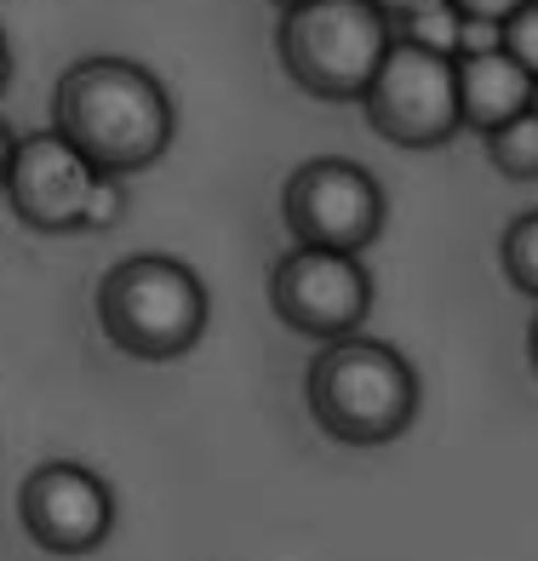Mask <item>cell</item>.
Instances as JSON below:
<instances>
[{"instance_id": "6da1fadb", "label": "cell", "mask_w": 538, "mask_h": 561, "mask_svg": "<svg viewBox=\"0 0 538 561\" xmlns=\"http://www.w3.org/2000/svg\"><path fill=\"white\" fill-rule=\"evenodd\" d=\"M53 126L75 149H87L104 172L133 178L172 149L178 110H172V92L161 87L156 69L104 53V58L69 64L58 75Z\"/></svg>"}, {"instance_id": "7a4b0ae2", "label": "cell", "mask_w": 538, "mask_h": 561, "mask_svg": "<svg viewBox=\"0 0 538 561\" xmlns=\"http://www.w3.org/2000/svg\"><path fill=\"white\" fill-rule=\"evenodd\" d=\"M304 401L321 436L339 447H390L419 419V373L396 344L344 333L316 350L304 373Z\"/></svg>"}, {"instance_id": "3957f363", "label": "cell", "mask_w": 538, "mask_h": 561, "mask_svg": "<svg viewBox=\"0 0 538 561\" xmlns=\"http://www.w3.org/2000/svg\"><path fill=\"white\" fill-rule=\"evenodd\" d=\"M213 298L184 259L133 252L98 280V333L133 362H178L207 333Z\"/></svg>"}, {"instance_id": "277c9868", "label": "cell", "mask_w": 538, "mask_h": 561, "mask_svg": "<svg viewBox=\"0 0 538 561\" xmlns=\"http://www.w3.org/2000/svg\"><path fill=\"white\" fill-rule=\"evenodd\" d=\"M390 41V12L373 0H304L275 23V58L287 81L321 104H362Z\"/></svg>"}, {"instance_id": "5b68a950", "label": "cell", "mask_w": 538, "mask_h": 561, "mask_svg": "<svg viewBox=\"0 0 538 561\" xmlns=\"http://www.w3.org/2000/svg\"><path fill=\"white\" fill-rule=\"evenodd\" d=\"M367 126L396 149H442L465 133L458 115V64L447 53H424L413 41H390L378 75L362 92Z\"/></svg>"}, {"instance_id": "8992f818", "label": "cell", "mask_w": 538, "mask_h": 561, "mask_svg": "<svg viewBox=\"0 0 538 561\" xmlns=\"http://www.w3.org/2000/svg\"><path fill=\"white\" fill-rule=\"evenodd\" d=\"M270 310L287 333L316 344L362 333V321L373 316V270L362 264V252L293 241L270 270Z\"/></svg>"}, {"instance_id": "52a82bcc", "label": "cell", "mask_w": 538, "mask_h": 561, "mask_svg": "<svg viewBox=\"0 0 538 561\" xmlns=\"http://www.w3.org/2000/svg\"><path fill=\"white\" fill-rule=\"evenodd\" d=\"M281 218H287L293 241H304V247L367 252L384 236L390 201H384V184L362 161L316 156L287 178V190H281Z\"/></svg>"}, {"instance_id": "ba28073f", "label": "cell", "mask_w": 538, "mask_h": 561, "mask_svg": "<svg viewBox=\"0 0 538 561\" xmlns=\"http://www.w3.org/2000/svg\"><path fill=\"white\" fill-rule=\"evenodd\" d=\"M98 178H104V167L87 149H75L58 126H46V133L18 138L0 195H7L12 218L35 236H75V229H87V201Z\"/></svg>"}, {"instance_id": "9c48e42d", "label": "cell", "mask_w": 538, "mask_h": 561, "mask_svg": "<svg viewBox=\"0 0 538 561\" xmlns=\"http://www.w3.org/2000/svg\"><path fill=\"white\" fill-rule=\"evenodd\" d=\"M18 522L41 550L92 556L115 533V493L104 476L75 458H46L18 488Z\"/></svg>"}, {"instance_id": "30bf717a", "label": "cell", "mask_w": 538, "mask_h": 561, "mask_svg": "<svg viewBox=\"0 0 538 561\" xmlns=\"http://www.w3.org/2000/svg\"><path fill=\"white\" fill-rule=\"evenodd\" d=\"M458 64V115L465 133H493L510 115L533 104V75L499 46V53H465Z\"/></svg>"}, {"instance_id": "8fae6325", "label": "cell", "mask_w": 538, "mask_h": 561, "mask_svg": "<svg viewBox=\"0 0 538 561\" xmlns=\"http://www.w3.org/2000/svg\"><path fill=\"white\" fill-rule=\"evenodd\" d=\"M481 149H487V161L499 167V178H510V184H533L538 178V110L527 104L504 126L481 133Z\"/></svg>"}, {"instance_id": "7c38bea8", "label": "cell", "mask_w": 538, "mask_h": 561, "mask_svg": "<svg viewBox=\"0 0 538 561\" xmlns=\"http://www.w3.org/2000/svg\"><path fill=\"white\" fill-rule=\"evenodd\" d=\"M390 30H396V41H413V46H424V53L458 58V30H465V18H458L453 0H435V7H419V12L390 18Z\"/></svg>"}, {"instance_id": "4fadbf2b", "label": "cell", "mask_w": 538, "mask_h": 561, "mask_svg": "<svg viewBox=\"0 0 538 561\" xmlns=\"http://www.w3.org/2000/svg\"><path fill=\"white\" fill-rule=\"evenodd\" d=\"M499 264H504V275H510V287L527 293V298H538V213H522V218L504 224Z\"/></svg>"}, {"instance_id": "5bb4252c", "label": "cell", "mask_w": 538, "mask_h": 561, "mask_svg": "<svg viewBox=\"0 0 538 561\" xmlns=\"http://www.w3.org/2000/svg\"><path fill=\"white\" fill-rule=\"evenodd\" d=\"M126 207H133V190H126L121 172H104L98 178V190L87 201V229H115L126 218Z\"/></svg>"}, {"instance_id": "9a60e30c", "label": "cell", "mask_w": 538, "mask_h": 561, "mask_svg": "<svg viewBox=\"0 0 538 561\" xmlns=\"http://www.w3.org/2000/svg\"><path fill=\"white\" fill-rule=\"evenodd\" d=\"M504 53L538 81V0H527L516 18H504Z\"/></svg>"}, {"instance_id": "2e32d148", "label": "cell", "mask_w": 538, "mask_h": 561, "mask_svg": "<svg viewBox=\"0 0 538 561\" xmlns=\"http://www.w3.org/2000/svg\"><path fill=\"white\" fill-rule=\"evenodd\" d=\"M499 46H504V23L465 18V30H458V58H465V53H499Z\"/></svg>"}, {"instance_id": "e0dca14e", "label": "cell", "mask_w": 538, "mask_h": 561, "mask_svg": "<svg viewBox=\"0 0 538 561\" xmlns=\"http://www.w3.org/2000/svg\"><path fill=\"white\" fill-rule=\"evenodd\" d=\"M458 7V18H493V23H504V18H516L527 0H453Z\"/></svg>"}, {"instance_id": "ac0fdd59", "label": "cell", "mask_w": 538, "mask_h": 561, "mask_svg": "<svg viewBox=\"0 0 538 561\" xmlns=\"http://www.w3.org/2000/svg\"><path fill=\"white\" fill-rule=\"evenodd\" d=\"M12 149H18V133L7 126V115H0V184H7V167H12Z\"/></svg>"}, {"instance_id": "d6986e66", "label": "cell", "mask_w": 538, "mask_h": 561, "mask_svg": "<svg viewBox=\"0 0 538 561\" xmlns=\"http://www.w3.org/2000/svg\"><path fill=\"white\" fill-rule=\"evenodd\" d=\"M373 7H384L390 18H401V12H419V7H435V0H373Z\"/></svg>"}, {"instance_id": "ffe728a7", "label": "cell", "mask_w": 538, "mask_h": 561, "mask_svg": "<svg viewBox=\"0 0 538 561\" xmlns=\"http://www.w3.org/2000/svg\"><path fill=\"white\" fill-rule=\"evenodd\" d=\"M12 87V41H7V30H0V92Z\"/></svg>"}, {"instance_id": "44dd1931", "label": "cell", "mask_w": 538, "mask_h": 561, "mask_svg": "<svg viewBox=\"0 0 538 561\" xmlns=\"http://www.w3.org/2000/svg\"><path fill=\"white\" fill-rule=\"evenodd\" d=\"M527 362H533V373H538V316H533V327H527Z\"/></svg>"}, {"instance_id": "7402d4cb", "label": "cell", "mask_w": 538, "mask_h": 561, "mask_svg": "<svg viewBox=\"0 0 538 561\" xmlns=\"http://www.w3.org/2000/svg\"><path fill=\"white\" fill-rule=\"evenodd\" d=\"M275 7H281V12H287V7H304V0H275Z\"/></svg>"}, {"instance_id": "603a6c76", "label": "cell", "mask_w": 538, "mask_h": 561, "mask_svg": "<svg viewBox=\"0 0 538 561\" xmlns=\"http://www.w3.org/2000/svg\"><path fill=\"white\" fill-rule=\"evenodd\" d=\"M533 110H538V81H533Z\"/></svg>"}]
</instances>
